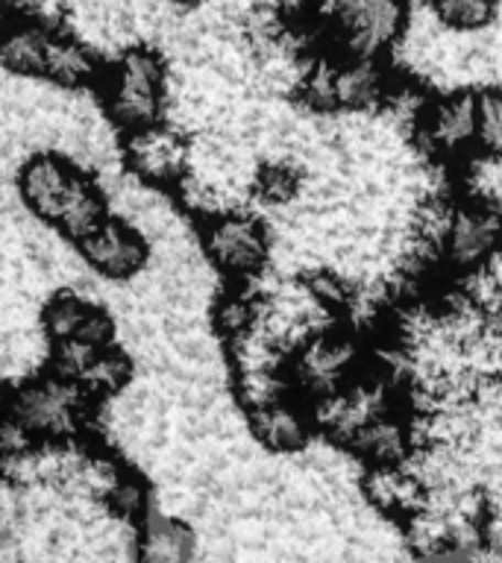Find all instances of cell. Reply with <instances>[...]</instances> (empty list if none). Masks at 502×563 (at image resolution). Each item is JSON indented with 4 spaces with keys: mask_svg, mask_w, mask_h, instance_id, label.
Masks as SVG:
<instances>
[{
    "mask_svg": "<svg viewBox=\"0 0 502 563\" xmlns=\"http://www.w3.org/2000/svg\"><path fill=\"white\" fill-rule=\"evenodd\" d=\"M103 97L106 112L127 135L162 123L167 106V68L162 53L144 44L127 47L109 70Z\"/></svg>",
    "mask_w": 502,
    "mask_h": 563,
    "instance_id": "cell-1",
    "label": "cell"
},
{
    "mask_svg": "<svg viewBox=\"0 0 502 563\" xmlns=\"http://www.w3.org/2000/svg\"><path fill=\"white\" fill-rule=\"evenodd\" d=\"M95 396L83 382L47 369L42 376H30L15 387L12 396V417L24 426L35 440L59 443L74 438L91 420Z\"/></svg>",
    "mask_w": 502,
    "mask_h": 563,
    "instance_id": "cell-2",
    "label": "cell"
},
{
    "mask_svg": "<svg viewBox=\"0 0 502 563\" xmlns=\"http://www.w3.org/2000/svg\"><path fill=\"white\" fill-rule=\"evenodd\" d=\"M299 88L320 112H370L391 95V74L379 59H317L303 74Z\"/></svg>",
    "mask_w": 502,
    "mask_h": 563,
    "instance_id": "cell-3",
    "label": "cell"
},
{
    "mask_svg": "<svg viewBox=\"0 0 502 563\" xmlns=\"http://www.w3.org/2000/svg\"><path fill=\"white\" fill-rule=\"evenodd\" d=\"M361 373V346L350 332L324 329L299 341L288 355L291 390H297L312 405L324 402L332 394L343 390Z\"/></svg>",
    "mask_w": 502,
    "mask_h": 563,
    "instance_id": "cell-4",
    "label": "cell"
},
{
    "mask_svg": "<svg viewBox=\"0 0 502 563\" xmlns=\"http://www.w3.org/2000/svg\"><path fill=\"white\" fill-rule=\"evenodd\" d=\"M326 26L343 56L379 59L408 33L405 0H329Z\"/></svg>",
    "mask_w": 502,
    "mask_h": 563,
    "instance_id": "cell-5",
    "label": "cell"
},
{
    "mask_svg": "<svg viewBox=\"0 0 502 563\" xmlns=\"http://www.w3.org/2000/svg\"><path fill=\"white\" fill-rule=\"evenodd\" d=\"M200 241L211 267L227 279H255L271 258L268 227L244 209H229L206 218Z\"/></svg>",
    "mask_w": 502,
    "mask_h": 563,
    "instance_id": "cell-6",
    "label": "cell"
},
{
    "mask_svg": "<svg viewBox=\"0 0 502 563\" xmlns=\"http://www.w3.org/2000/svg\"><path fill=\"white\" fill-rule=\"evenodd\" d=\"M438 253L449 271L476 273L502 253V209L496 202L473 197L456 202L440 232Z\"/></svg>",
    "mask_w": 502,
    "mask_h": 563,
    "instance_id": "cell-7",
    "label": "cell"
},
{
    "mask_svg": "<svg viewBox=\"0 0 502 563\" xmlns=\"http://www.w3.org/2000/svg\"><path fill=\"white\" fill-rule=\"evenodd\" d=\"M123 162L148 188H176L192 170V144L165 123L130 132L123 141Z\"/></svg>",
    "mask_w": 502,
    "mask_h": 563,
    "instance_id": "cell-8",
    "label": "cell"
},
{
    "mask_svg": "<svg viewBox=\"0 0 502 563\" xmlns=\"http://www.w3.org/2000/svg\"><path fill=\"white\" fill-rule=\"evenodd\" d=\"M417 139L435 156L456 158L465 150L476 147V126H479V97L470 88H456L447 95L426 100L417 114Z\"/></svg>",
    "mask_w": 502,
    "mask_h": 563,
    "instance_id": "cell-9",
    "label": "cell"
},
{
    "mask_svg": "<svg viewBox=\"0 0 502 563\" xmlns=\"http://www.w3.org/2000/svg\"><path fill=\"white\" fill-rule=\"evenodd\" d=\"M391 408L394 402H391V387L385 378L359 373L343 390L312 405V417H315V429H324L329 438L350 443L370 420H376L379 413Z\"/></svg>",
    "mask_w": 502,
    "mask_h": 563,
    "instance_id": "cell-10",
    "label": "cell"
},
{
    "mask_svg": "<svg viewBox=\"0 0 502 563\" xmlns=\"http://www.w3.org/2000/svg\"><path fill=\"white\" fill-rule=\"evenodd\" d=\"M79 246L83 262L106 282L135 279L150 262L148 238L121 218H109Z\"/></svg>",
    "mask_w": 502,
    "mask_h": 563,
    "instance_id": "cell-11",
    "label": "cell"
},
{
    "mask_svg": "<svg viewBox=\"0 0 502 563\" xmlns=\"http://www.w3.org/2000/svg\"><path fill=\"white\" fill-rule=\"evenodd\" d=\"M79 174L83 170L59 153H51V150L33 153L24 165L18 167V197L26 206V211H33L35 218L56 227L62 206L68 200Z\"/></svg>",
    "mask_w": 502,
    "mask_h": 563,
    "instance_id": "cell-12",
    "label": "cell"
},
{
    "mask_svg": "<svg viewBox=\"0 0 502 563\" xmlns=\"http://www.w3.org/2000/svg\"><path fill=\"white\" fill-rule=\"evenodd\" d=\"M361 496L382 517L408 522L421 514L432 499V487L417 470L408 464L394 466H364L361 475Z\"/></svg>",
    "mask_w": 502,
    "mask_h": 563,
    "instance_id": "cell-13",
    "label": "cell"
},
{
    "mask_svg": "<svg viewBox=\"0 0 502 563\" xmlns=\"http://www.w3.org/2000/svg\"><path fill=\"white\" fill-rule=\"evenodd\" d=\"M247 429L255 443L268 452L291 455L308 446V440L315 434V417H312V408L285 394L271 402L247 408Z\"/></svg>",
    "mask_w": 502,
    "mask_h": 563,
    "instance_id": "cell-14",
    "label": "cell"
},
{
    "mask_svg": "<svg viewBox=\"0 0 502 563\" xmlns=\"http://www.w3.org/2000/svg\"><path fill=\"white\" fill-rule=\"evenodd\" d=\"M347 449L364 466L408 464V457L414 455V426L396 408H391V411L379 413L376 420H370L347 443Z\"/></svg>",
    "mask_w": 502,
    "mask_h": 563,
    "instance_id": "cell-15",
    "label": "cell"
},
{
    "mask_svg": "<svg viewBox=\"0 0 502 563\" xmlns=\"http://www.w3.org/2000/svg\"><path fill=\"white\" fill-rule=\"evenodd\" d=\"M56 30L42 18H12L0 26V68L21 79L44 77L47 47Z\"/></svg>",
    "mask_w": 502,
    "mask_h": 563,
    "instance_id": "cell-16",
    "label": "cell"
},
{
    "mask_svg": "<svg viewBox=\"0 0 502 563\" xmlns=\"http://www.w3.org/2000/svg\"><path fill=\"white\" fill-rule=\"evenodd\" d=\"M197 534L179 517L150 514L139 526L135 537V558L139 563H194Z\"/></svg>",
    "mask_w": 502,
    "mask_h": 563,
    "instance_id": "cell-17",
    "label": "cell"
},
{
    "mask_svg": "<svg viewBox=\"0 0 502 563\" xmlns=\"http://www.w3.org/2000/svg\"><path fill=\"white\" fill-rule=\"evenodd\" d=\"M44 79H51L53 86L79 91L100 79V62L86 42H79L74 35L53 33L47 62H44Z\"/></svg>",
    "mask_w": 502,
    "mask_h": 563,
    "instance_id": "cell-18",
    "label": "cell"
},
{
    "mask_svg": "<svg viewBox=\"0 0 502 563\" xmlns=\"http://www.w3.org/2000/svg\"><path fill=\"white\" fill-rule=\"evenodd\" d=\"M106 220H109V202H106L103 188L88 174H79L68 200L62 206L56 229L74 244H83L88 235H95L97 229L103 227Z\"/></svg>",
    "mask_w": 502,
    "mask_h": 563,
    "instance_id": "cell-19",
    "label": "cell"
},
{
    "mask_svg": "<svg viewBox=\"0 0 502 563\" xmlns=\"http://www.w3.org/2000/svg\"><path fill=\"white\" fill-rule=\"evenodd\" d=\"M259 320H262V302L244 288L223 290L211 306V325L229 346L253 334L259 329Z\"/></svg>",
    "mask_w": 502,
    "mask_h": 563,
    "instance_id": "cell-20",
    "label": "cell"
},
{
    "mask_svg": "<svg viewBox=\"0 0 502 563\" xmlns=\"http://www.w3.org/2000/svg\"><path fill=\"white\" fill-rule=\"evenodd\" d=\"M95 302H88L86 297H79L77 290H56L42 308V329L44 338L56 346V343L77 341L83 332V323L88 320Z\"/></svg>",
    "mask_w": 502,
    "mask_h": 563,
    "instance_id": "cell-21",
    "label": "cell"
},
{
    "mask_svg": "<svg viewBox=\"0 0 502 563\" xmlns=\"http://www.w3.org/2000/svg\"><path fill=\"white\" fill-rule=\"evenodd\" d=\"M132 378V358L118 346L100 350L95 361L88 364V369L79 376L83 387L88 394L100 399V396H118L123 387L130 385Z\"/></svg>",
    "mask_w": 502,
    "mask_h": 563,
    "instance_id": "cell-22",
    "label": "cell"
},
{
    "mask_svg": "<svg viewBox=\"0 0 502 563\" xmlns=\"http://www.w3.org/2000/svg\"><path fill=\"white\" fill-rule=\"evenodd\" d=\"M426 7L440 26L467 35L491 24L500 0H426Z\"/></svg>",
    "mask_w": 502,
    "mask_h": 563,
    "instance_id": "cell-23",
    "label": "cell"
},
{
    "mask_svg": "<svg viewBox=\"0 0 502 563\" xmlns=\"http://www.w3.org/2000/svg\"><path fill=\"white\" fill-rule=\"evenodd\" d=\"M479 97V126H476V147L493 165H502V88H482Z\"/></svg>",
    "mask_w": 502,
    "mask_h": 563,
    "instance_id": "cell-24",
    "label": "cell"
},
{
    "mask_svg": "<svg viewBox=\"0 0 502 563\" xmlns=\"http://www.w3.org/2000/svg\"><path fill=\"white\" fill-rule=\"evenodd\" d=\"M253 188L262 200L273 202V206L291 202L299 191V170L291 165H282V162L262 165L255 170Z\"/></svg>",
    "mask_w": 502,
    "mask_h": 563,
    "instance_id": "cell-25",
    "label": "cell"
},
{
    "mask_svg": "<svg viewBox=\"0 0 502 563\" xmlns=\"http://www.w3.org/2000/svg\"><path fill=\"white\" fill-rule=\"evenodd\" d=\"M268 3H271V9L280 18H288V21H294V18L306 15L315 0H268Z\"/></svg>",
    "mask_w": 502,
    "mask_h": 563,
    "instance_id": "cell-26",
    "label": "cell"
},
{
    "mask_svg": "<svg viewBox=\"0 0 502 563\" xmlns=\"http://www.w3.org/2000/svg\"><path fill=\"white\" fill-rule=\"evenodd\" d=\"M12 396H15V390L0 378V420H7L9 413H12Z\"/></svg>",
    "mask_w": 502,
    "mask_h": 563,
    "instance_id": "cell-27",
    "label": "cell"
},
{
    "mask_svg": "<svg viewBox=\"0 0 502 563\" xmlns=\"http://www.w3.org/2000/svg\"><path fill=\"white\" fill-rule=\"evenodd\" d=\"M165 3H171V7L176 9H197L203 0H165Z\"/></svg>",
    "mask_w": 502,
    "mask_h": 563,
    "instance_id": "cell-28",
    "label": "cell"
},
{
    "mask_svg": "<svg viewBox=\"0 0 502 563\" xmlns=\"http://www.w3.org/2000/svg\"><path fill=\"white\" fill-rule=\"evenodd\" d=\"M9 21V0H0V26Z\"/></svg>",
    "mask_w": 502,
    "mask_h": 563,
    "instance_id": "cell-29",
    "label": "cell"
},
{
    "mask_svg": "<svg viewBox=\"0 0 502 563\" xmlns=\"http://www.w3.org/2000/svg\"><path fill=\"white\" fill-rule=\"evenodd\" d=\"M461 563H465V561H461Z\"/></svg>",
    "mask_w": 502,
    "mask_h": 563,
    "instance_id": "cell-30",
    "label": "cell"
}]
</instances>
